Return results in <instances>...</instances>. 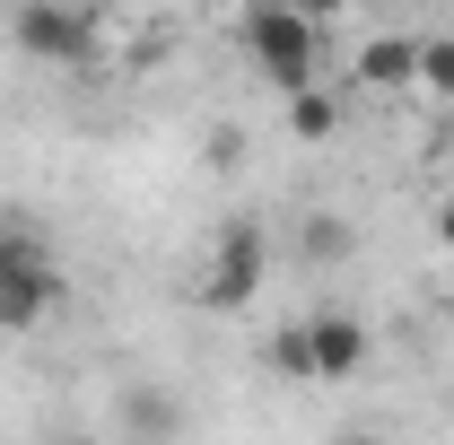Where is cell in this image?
Instances as JSON below:
<instances>
[{
  "mask_svg": "<svg viewBox=\"0 0 454 445\" xmlns=\"http://www.w3.org/2000/svg\"><path fill=\"white\" fill-rule=\"evenodd\" d=\"M9 44L35 70H88L106 53V9H88V0H18Z\"/></svg>",
  "mask_w": 454,
  "mask_h": 445,
  "instance_id": "obj_1",
  "label": "cell"
},
{
  "mask_svg": "<svg viewBox=\"0 0 454 445\" xmlns=\"http://www.w3.org/2000/svg\"><path fill=\"white\" fill-rule=\"evenodd\" d=\"M245 53H254V70L288 97V88L315 79V61H324V27H315L297 0H254V9H245Z\"/></svg>",
  "mask_w": 454,
  "mask_h": 445,
  "instance_id": "obj_2",
  "label": "cell"
},
{
  "mask_svg": "<svg viewBox=\"0 0 454 445\" xmlns=\"http://www.w3.org/2000/svg\"><path fill=\"white\" fill-rule=\"evenodd\" d=\"M262 227L254 219H227V236L210 245V279H201V306L210 315H245L254 306V288H262Z\"/></svg>",
  "mask_w": 454,
  "mask_h": 445,
  "instance_id": "obj_3",
  "label": "cell"
},
{
  "mask_svg": "<svg viewBox=\"0 0 454 445\" xmlns=\"http://www.w3.org/2000/svg\"><path fill=\"white\" fill-rule=\"evenodd\" d=\"M306 332H315V385H349V376H367V324H358V315H315V324H306Z\"/></svg>",
  "mask_w": 454,
  "mask_h": 445,
  "instance_id": "obj_4",
  "label": "cell"
},
{
  "mask_svg": "<svg viewBox=\"0 0 454 445\" xmlns=\"http://www.w3.org/2000/svg\"><path fill=\"white\" fill-rule=\"evenodd\" d=\"M411 70H419V35H367L349 53V79L358 88H411Z\"/></svg>",
  "mask_w": 454,
  "mask_h": 445,
  "instance_id": "obj_5",
  "label": "cell"
},
{
  "mask_svg": "<svg viewBox=\"0 0 454 445\" xmlns=\"http://www.w3.org/2000/svg\"><path fill=\"white\" fill-rule=\"evenodd\" d=\"M53 271H0V332H35L53 315Z\"/></svg>",
  "mask_w": 454,
  "mask_h": 445,
  "instance_id": "obj_6",
  "label": "cell"
},
{
  "mask_svg": "<svg viewBox=\"0 0 454 445\" xmlns=\"http://www.w3.org/2000/svg\"><path fill=\"white\" fill-rule=\"evenodd\" d=\"M340 131V97L324 79H306V88H288V140H306V149H324Z\"/></svg>",
  "mask_w": 454,
  "mask_h": 445,
  "instance_id": "obj_7",
  "label": "cell"
},
{
  "mask_svg": "<svg viewBox=\"0 0 454 445\" xmlns=\"http://www.w3.org/2000/svg\"><path fill=\"white\" fill-rule=\"evenodd\" d=\"M297 254H306V262H349V254H358V227L333 219V210H306V219H297Z\"/></svg>",
  "mask_w": 454,
  "mask_h": 445,
  "instance_id": "obj_8",
  "label": "cell"
},
{
  "mask_svg": "<svg viewBox=\"0 0 454 445\" xmlns=\"http://www.w3.org/2000/svg\"><path fill=\"white\" fill-rule=\"evenodd\" d=\"M0 271H53V245L35 219H0Z\"/></svg>",
  "mask_w": 454,
  "mask_h": 445,
  "instance_id": "obj_9",
  "label": "cell"
},
{
  "mask_svg": "<svg viewBox=\"0 0 454 445\" xmlns=\"http://www.w3.org/2000/svg\"><path fill=\"white\" fill-rule=\"evenodd\" d=\"M271 367H280L288 385H315V332L306 324H280L271 332Z\"/></svg>",
  "mask_w": 454,
  "mask_h": 445,
  "instance_id": "obj_10",
  "label": "cell"
},
{
  "mask_svg": "<svg viewBox=\"0 0 454 445\" xmlns=\"http://www.w3.org/2000/svg\"><path fill=\"white\" fill-rule=\"evenodd\" d=\"M122 419H131V437H140V445H167L175 437V402H167V393H131Z\"/></svg>",
  "mask_w": 454,
  "mask_h": 445,
  "instance_id": "obj_11",
  "label": "cell"
},
{
  "mask_svg": "<svg viewBox=\"0 0 454 445\" xmlns=\"http://www.w3.org/2000/svg\"><path fill=\"white\" fill-rule=\"evenodd\" d=\"M411 88L454 97V35H419V70H411Z\"/></svg>",
  "mask_w": 454,
  "mask_h": 445,
  "instance_id": "obj_12",
  "label": "cell"
},
{
  "mask_svg": "<svg viewBox=\"0 0 454 445\" xmlns=\"http://www.w3.org/2000/svg\"><path fill=\"white\" fill-rule=\"evenodd\" d=\"M297 9H306V18L324 27V18H340V9H349V0H297Z\"/></svg>",
  "mask_w": 454,
  "mask_h": 445,
  "instance_id": "obj_13",
  "label": "cell"
},
{
  "mask_svg": "<svg viewBox=\"0 0 454 445\" xmlns=\"http://www.w3.org/2000/svg\"><path fill=\"white\" fill-rule=\"evenodd\" d=\"M437 245L454 254V201H437Z\"/></svg>",
  "mask_w": 454,
  "mask_h": 445,
  "instance_id": "obj_14",
  "label": "cell"
},
{
  "mask_svg": "<svg viewBox=\"0 0 454 445\" xmlns=\"http://www.w3.org/2000/svg\"><path fill=\"white\" fill-rule=\"evenodd\" d=\"M333 445H376V437H367V428H340V437Z\"/></svg>",
  "mask_w": 454,
  "mask_h": 445,
  "instance_id": "obj_15",
  "label": "cell"
},
{
  "mask_svg": "<svg viewBox=\"0 0 454 445\" xmlns=\"http://www.w3.org/2000/svg\"><path fill=\"white\" fill-rule=\"evenodd\" d=\"M411 9H428V0H411Z\"/></svg>",
  "mask_w": 454,
  "mask_h": 445,
  "instance_id": "obj_16",
  "label": "cell"
}]
</instances>
